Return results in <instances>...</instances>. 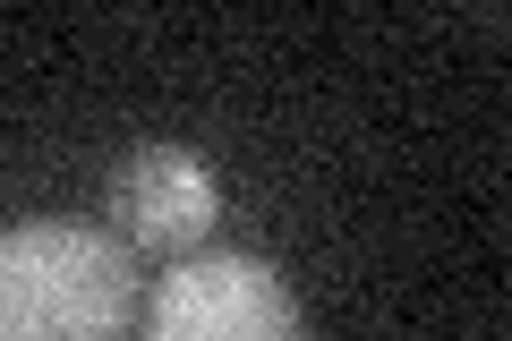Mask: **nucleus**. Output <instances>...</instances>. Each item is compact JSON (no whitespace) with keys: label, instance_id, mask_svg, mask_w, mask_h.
Instances as JSON below:
<instances>
[{"label":"nucleus","instance_id":"obj_1","mask_svg":"<svg viewBox=\"0 0 512 341\" xmlns=\"http://www.w3.org/2000/svg\"><path fill=\"white\" fill-rule=\"evenodd\" d=\"M137 316V265L86 222L0 231V341H120Z\"/></svg>","mask_w":512,"mask_h":341},{"label":"nucleus","instance_id":"obj_2","mask_svg":"<svg viewBox=\"0 0 512 341\" xmlns=\"http://www.w3.org/2000/svg\"><path fill=\"white\" fill-rule=\"evenodd\" d=\"M146 341H299V299L256 256H197L163 282Z\"/></svg>","mask_w":512,"mask_h":341},{"label":"nucleus","instance_id":"obj_3","mask_svg":"<svg viewBox=\"0 0 512 341\" xmlns=\"http://www.w3.org/2000/svg\"><path fill=\"white\" fill-rule=\"evenodd\" d=\"M222 197L214 171H205L188 145H137V154L111 171V222H120L137 248H197L214 231Z\"/></svg>","mask_w":512,"mask_h":341}]
</instances>
